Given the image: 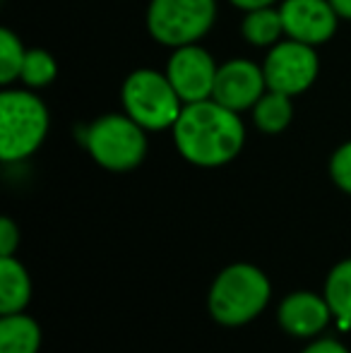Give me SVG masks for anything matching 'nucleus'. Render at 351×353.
<instances>
[{"mask_svg":"<svg viewBox=\"0 0 351 353\" xmlns=\"http://www.w3.org/2000/svg\"><path fill=\"white\" fill-rule=\"evenodd\" d=\"M171 132L178 154L188 163L202 168L234 161L245 144V123L241 113L217 99L185 103Z\"/></svg>","mask_w":351,"mask_h":353,"instance_id":"obj_1","label":"nucleus"},{"mask_svg":"<svg viewBox=\"0 0 351 353\" xmlns=\"http://www.w3.org/2000/svg\"><path fill=\"white\" fill-rule=\"evenodd\" d=\"M51 116L43 99L27 87H3L0 92V159L24 161L46 142Z\"/></svg>","mask_w":351,"mask_h":353,"instance_id":"obj_2","label":"nucleus"},{"mask_svg":"<svg viewBox=\"0 0 351 353\" xmlns=\"http://www.w3.org/2000/svg\"><path fill=\"white\" fill-rule=\"evenodd\" d=\"M121 106L147 132H164L176 125L185 103L164 70L137 68L121 84Z\"/></svg>","mask_w":351,"mask_h":353,"instance_id":"obj_3","label":"nucleus"},{"mask_svg":"<svg viewBox=\"0 0 351 353\" xmlns=\"http://www.w3.org/2000/svg\"><path fill=\"white\" fill-rule=\"evenodd\" d=\"M89 157L106 171H132L147 157V130L128 113H103L82 132Z\"/></svg>","mask_w":351,"mask_h":353,"instance_id":"obj_4","label":"nucleus"},{"mask_svg":"<svg viewBox=\"0 0 351 353\" xmlns=\"http://www.w3.org/2000/svg\"><path fill=\"white\" fill-rule=\"evenodd\" d=\"M217 0H150L145 27L159 46L178 48L202 43L214 29Z\"/></svg>","mask_w":351,"mask_h":353,"instance_id":"obj_5","label":"nucleus"},{"mask_svg":"<svg viewBox=\"0 0 351 353\" xmlns=\"http://www.w3.org/2000/svg\"><path fill=\"white\" fill-rule=\"evenodd\" d=\"M270 301V281L250 265H234L217 276L210 293V310L221 325H243L253 320Z\"/></svg>","mask_w":351,"mask_h":353,"instance_id":"obj_6","label":"nucleus"},{"mask_svg":"<svg viewBox=\"0 0 351 353\" xmlns=\"http://www.w3.org/2000/svg\"><path fill=\"white\" fill-rule=\"evenodd\" d=\"M263 70L267 79V89L296 99L308 92L315 84V79H318V48L284 37L279 43H274V46L265 51Z\"/></svg>","mask_w":351,"mask_h":353,"instance_id":"obj_7","label":"nucleus"},{"mask_svg":"<svg viewBox=\"0 0 351 353\" xmlns=\"http://www.w3.org/2000/svg\"><path fill=\"white\" fill-rule=\"evenodd\" d=\"M164 72L183 103H195L212 99L219 63L202 43H188V46L171 48Z\"/></svg>","mask_w":351,"mask_h":353,"instance_id":"obj_8","label":"nucleus"},{"mask_svg":"<svg viewBox=\"0 0 351 353\" xmlns=\"http://www.w3.org/2000/svg\"><path fill=\"white\" fill-rule=\"evenodd\" d=\"M279 12L286 39L315 48L332 41L342 22L330 0H281Z\"/></svg>","mask_w":351,"mask_h":353,"instance_id":"obj_9","label":"nucleus"},{"mask_svg":"<svg viewBox=\"0 0 351 353\" xmlns=\"http://www.w3.org/2000/svg\"><path fill=\"white\" fill-rule=\"evenodd\" d=\"M265 92L267 79L263 63H253L250 58H229L219 63L212 99L229 106L231 111H250Z\"/></svg>","mask_w":351,"mask_h":353,"instance_id":"obj_10","label":"nucleus"},{"mask_svg":"<svg viewBox=\"0 0 351 353\" xmlns=\"http://www.w3.org/2000/svg\"><path fill=\"white\" fill-rule=\"evenodd\" d=\"M328 301L313 296V293H294L284 298L279 305V322L289 334L296 336H313L325 330L330 320Z\"/></svg>","mask_w":351,"mask_h":353,"instance_id":"obj_11","label":"nucleus"},{"mask_svg":"<svg viewBox=\"0 0 351 353\" xmlns=\"http://www.w3.org/2000/svg\"><path fill=\"white\" fill-rule=\"evenodd\" d=\"M241 37L248 46L253 48H272L274 43H279L284 34V22H281L279 5L272 8H258L243 12L241 19Z\"/></svg>","mask_w":351,"mask_h":353,"instance_id":"obj_12","label":"nucleus"},{"mask_svg":"<svg viewBox=\"0 0 351 353\" xmlns=\"http://www.w3.org/2000/svg\"><path fill=\"white\" fill-rule=\"evenodd\" d=\"M250 118H253V125L260 132H265V135H279L294 121V99L281 92L267 89L263 97L258 99V103L250 108Z\"/></svg>","mask_w":351,"mask_h":353,"instance_id":"obj_13","label":"nucleus"},{"mask_svg":"<svg viewBox=\"0 0 351 353\" xmlns=\"http://www.w3.org/2000/svg\"><path fill=\"white\" fill-rule=\"evenodd\" d=\"M41 344V330L32 317L19 312L3 315L0 320V353H37Z\"/></svg>","mask_w":351,"mask_h":353,"instance_id":"obj_14","label":"nucleus"},{"mask_svg":"<svg viewBox=\"0 0 351 353\" xmlns=\"http://www.w3.org/2000/svg\"><path fill=\"white\" fill-rule=\"evenodd\" d=\"M29 276L24 267L12 257H3L0 260V312L3 315H12L19 312L29 303Z\"/></svg>","mask_w":351,"mask_h":353,"instance_id":"obj_15","label":"nucleus"},{"mask_svg":"<svg viewBox=\"0 0 351 353\" xmlns=\"http://www.w3.org/2000/svg\"><path fill=\"white\" fill-rule=\"evenodd\" d=\"M58 77V61L51 51L46 48H29L27 58H24L22 72H19V82L22 87L41 92V89L51 87Z\"/></svg>","mask_w":351,"mask_h":353,"instance_id":"obj_16","label":"nucleus"},{"mask_svg":"<svg viewBox=\"0 0 351 353\" xmlns=\"http://www.w3.org/2000/svg\"><path fill=\"white\" fill-rule=\"evenodd\" d=\"M325 301L332 315L339 320L351 322V260H344L330 272L325 283Z\"/></svg>","mask_w":351,"mask_h":353,"instance_id":"obj_17","label":"nucleus"},{"mask_svg":"<svg viewBox=\"0 0 351 353\" xmlns=\"http://www.w3.org/2000/svg\"><path fill=\"white\" fill-rule=\"evenodd\" d=\"M27 51L29 48L22 43L19 34H14L8 27L0 29V84L3 87H12L19 82Z\"/></svg>","mask_w":351,"mask_h":353,"instance_id":"obj_18","label":"nucleus"},{"mask_svg":"<svg viewBox=\"0 0 351 353\" xmlns=\"http://www.w3.org/2000/svg\"><path fill=\"white\" fill-rule=\"evenodd\" d=\"M330 176L334 185L351 195V140L337 147V152L330 159Z\"/></svg>","mask_w":351,"mask_h":353,"instance_id":"obj_19","label":"nucleus"},{"mask_svg":"<svg viewBox=\"0 0 351 353\" xmlns=\"http://www.w3.org/2000/svg\"><path fill=\"white\" fill-rule=\"evenodd\" d=\"M17 243H19L17 226H14L12 219L5 216L3 221H0V255L10 257L14 252V248H17Z\"/></svg>","mask_w":351,"mask_h":353,"instance_id":"obj_20","label":"nucleus"},{"mask_svg":"<svg viewBox=\"0 0 351 353\" xmlns=\"http://www.w3.org/2000/svg\"><path fill=\"white\" fill-rule=\"evenodd\" d=\"M303 353H349V351L344 349L339 341L323 339V341H315V344H310Z\"/></svg>","mask_w":351,"mask_h":353,"instance_id":"obj_21","label":"nucleus"},{"mask_svg":"<svg viewBox=\"0 0 351 353\" xmlns=\"http://www.w3.org/2000/svg\"><path fill=\"white\" fill-rule=\"evenodd\" d=\"M236 10L241 12H248V10H258V8H272V5H279L281 0H229Z\"/></svg>","mask_w":351,"mask_h":353,"instance_id":"obj_22","label":"nucleus"},{"mask_svg":"<svg viewBox=\"0 0 351 353\" xmlns=\"http://www.w3.org/2000/svg\"><path fill=\"white\" fill-rule=\"evenodd\" d=\"M330 3H332V8L337 10L339 19L351 22V0H330Z\"/></svg>","mask_w":351,"mask_h":353,"instance_id":"obj_23","label":"nucleus"}]
</instances>
